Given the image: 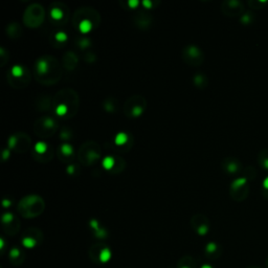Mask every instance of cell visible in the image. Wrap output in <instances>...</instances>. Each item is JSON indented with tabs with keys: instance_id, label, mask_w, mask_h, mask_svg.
Returning a JSON list of instances; mask_svg holds the SVG:
<instances>
[{
	"instance_id": "cell-1",
	"label": "cell",
	"mask_w": 268,
	"mask_h": 268,
	"mask_svg": "<svg viewBox=\"0 0 268 268\" xmlns=\"http://www.w3.org/2000/svg\"><path fill=\"white\" fill-rule=\"evenodd\" d=\"M63 66L54 55H45L37 59L34 66L36 81L43 85H55L61 80Z\"/></svg>"
},
{
	"instance_id": "cell-2",
	"label": "cell",
	"mask_w": 268,
	"mask_h": 268,
	"mask_svg": "<svg viewBox=\"0 0 268 268\" xmlns=\"http://www.w3.org/2000/svg\"><path fill=\"white\" fill-rule=\"evenodd\" d=\"M80 107L79 95L72 88H63L54 96L52 109L59 117L72 118Z\"/></svg>"
},
{
	"instance_id": "cell-3",
	"label": "cell",
	"mask_w": 268,
	"mask_h": 268,
	"mask_svg": "<svg viewBox=\"0 0 268 268\" xmlns=\"http://www.w3.org/2000/svg\"><path fill=\"white\" fill-rule=\"evenodd\" d=\"M72 25L81 34H88L101 24V15L93 8L83 6L74 12L72 16Z\"/></svg>"
},
{
	"instance_id": "cell-4",
	"label": "cell",
	"mask_w": 268,
	"mask_h": 268,
	"mask_svg": "<svg viewBox=\"0 0 268 268\" xmlns=\"http://www.w3.org/2000/svg\"><path fill=\"white\" fill-rule=\"evenodd\" d=\"M44 209V200L38 195H27L18 203V212L25 218H35L42 214Z\"/></svg>"
},
{
	"instance_id": "cell-5",
	"label": "cell",
	"mask_w": 268,
	"mask_h": 268,
	"mask_svg": "<svg viewBox=\"0 0 268 268\" xmlns=\"http://www.w3.org/2000/svg\"><path fill=\"white\" fill-rule=\"evenodd\" d=\"M102 157L101 146L95 141H86L81 145L78 151L79 161L85 166H91Z\"/></svg>"
},
{
	"instance_id": "cell-6",
	"label": "cell",
	"mask_w": 268,
	"mask_h": 268,
	"mask_svg": "<svg viewBox=\"0 0 268 268\" xmlns=\"http://www.w3.org/2000/svg\"><path fill=\"white\" fill-rule=\"evenodd\" d=\"M32 80V73L26 66L15 65L8 71V82L15 89H23L28 86Z\"/></svg>"
},
{
	"instance_id": "cell-7",
	"label": "cell",
	"mask_w": 268,
	"mask_h": 268,
	"mask_svg": "<svg viewBox=\"0 0 268 268\" xmlns=\"http://www.w3.org/2000/svg\"><path fill=\"white\" fill-rule=\"evenodd\" d=\"M59 129V123L52 116H42L35 120L33 130L35 134L41 138H48L52 136Z\"/></svg>"
},
{
	"instance_id": "cell-8",
	"label": "cell",
	"mask_w": 268,
	"mask_h": 268,
	"mask_svg": "<svg viewBox=\"0 0 268 268\" xmlns=\"http://www.w3.org/2000/svg\"><path fill=\"white\" fill-rule=\"evenodd\" d=\"M147 109V100L141 95H133L125 102L124 113L128 118L141 117Z\"/></svg>"
},
{
	"instance_id": "cell-9",
	"label": "cell",
	"mask_w": 268,
	"mask_h": 268,
	"mask_svg": "<svg viewBox=\"0 0 268 268\" xmlns=\"http://www.w3.org/2000/svg\"><path fill=\"white\" fill-rule=\"evenodd\" d=\"M45 18V9L39 3H32L27 6L23 14V23L27 27H39Z\"/></svg>"
},
{
	"instance_id": "cell-10",
	"label": "cell",
	"mask_w": 268,
	"mask_h": 268,
	"mask_svg": "<svg viewBox=\"0 0 268 268\" xmlns=\"http://www.w3.org/2000/svg\"><path fill=\"white\" fill-rule=\"evenodd\" d=\"M32 145V138L27 133L17 132L12 134L8 139L9 149L16 153H24L28 151Z\"/></svg>"
},
{
	"instance_id": "cell-11",
	"label": "cell",
	"mask_w": 268,
	"mask_h": 268,
	"mask_svg": "<svg viewBox=\"0 0 268 268\" xmlns=\"http://www.w3.org/2000/svg\"><path fill=\"white\" fill-rule=\"evenodd\" d=\"M69 17L68 8L60 1H55L49 5V20L55 26H62Z\"/></svg>"
},
{
	"instance_id": "cell-12",
	"label": "cell",
	"mask_w": 268,
	"mask_h": 268,
	"mask_svg": "<svg viewBox=\"0 0 268 268\" xmlns=\"http://www.w3.org/2000/svg\"><path fill=\"white\" fill-rule=\"evenodd\" d=\"M181 57H182L183 62L192 67L200 66L204 61L203 52L198 46L193 44L187 45V46L183 48Z\"/></svg>"
},
{
	"instance_id": "cell-13",
	"label": "cell",
	"mask_w": 268,
	"mask_h": 268,
	"mask_svg": "<svg viewBox=\"0 0 268 268\" xmlns=\"http://www.w3.org/2000/svg\"><path fill=\"white\" fill-rule=\"evenodd\" d=\"M133 22L139 30H148L153 23V18L146 11H137L133 16Z\"/></svg>"
},
{
	"instance_id": "cell-14",
	"label": "cell",
	"mask_w": 268,
	"mask_h": 268,
	"mask_svg": "<svg viewBox=\"0 0 268 268\" xmlns=\"http://www.w3.org/2000/svg\"><path fill=\"white\" fill-rule=\"evenodd\" d=\"M78 63H79V57L73 50H68V52H66L63 55V58H62V66H63L65 70L72 71L78 66Z\"/></svg>"
},
{
	"instance_id": "cell-15",
	"label": "cell",
	"mask_w": 268,
	"mask_h": 268,
	"mask_svg": "<svg viewBox=\"0 0 268 268\" xmlns=\"http://www.w3.org/2000/svg\"><path fill=\"white\" fill-rule=\"evenodd\" d=\"M58 155L61 161L63 163H69L73 160L74 158V150L72 146L68 142H63L58 149Z\"/></svg>"
},
{
	"instance_id": "cell-16",
	"label": "cell",
	"mask_w": 268,
	"mask_h": 268,
	"mask_svg": "<svg viewBox=\"0 0 268 268\" xmlns=\"http://www.w3.org/2000/svg\"><path fill=\"white\" fill-rule=\"evenodd\" d=\"M54 98L48 95H41L36 100V107L39 111H48L52 108Z\"/></svg>"
},
{
	"instance_id": "cell-17",
	"label": "cell",
	"mask_w": 268,
	"mask_h": 268,
	"mask_svg": "<svg viewBox=\"0 0 268 268\" xmlns=\"http://www.w3.org/2000/svg\"><path fill=\"white\" fill-rule=\"evenodd\" d=\"M5 32H6L8 37H9L13 40H16V39H19V38L22 36L23 30H22L21 25L18 22H12L6 26Z\"/></svg>"
},
{
	"instance_id": "cell-18",
	"label": "cell",
	"mask_w": 268,
	"mask_h": 268,
	"mask_svg": "<svg viewBox=\"0 0 268 268\" xmlns=\"http://www.w3.org/2000/svg\"><path fill=\"white\" fill-rule=\"evenodd\" d=\"M103 108L106 112L108 113H115L118 111V102L115 98L109 96V98H105L103 102Z\"/></svg>"
},
{
	"instance_id": "cell-19",
	"label": "cell",
	"mask_w": 268,
	"mask_h": 268,
	"mask_svg": "<svg viewBox=\"0 0 268 268\" xmlns=\"http://www.w3.org/2000/svg\"><path fill=\"white\" fill-rule=\"evenodd\" d=\"M195 217H196V219L199 221V223L192 221V225L196 228V230L200 235H204L207 231V229H209V226H207V223H206V219H205V217L202 216V215H195Z\"/></svg>"
},
{
	"instance_id": "cell-20",
	"label": "cell",
	"mask_w": 268,
	"mask_h": 268,
	"mask_svg": "<svg viewBox=\"0 0 268 268\" xmlns=\"http://www.w3.org/2000/svg\"><path fill=\"white\" fill-rule=\"evenodd\" d=\"M114 142L120 148L126 147V145L132 146V137L130 136L129 134L125 133V132H120V133H117V135L115 136Z\"/></svg>"
},
{
	"instance_id": "cell-21",
	"label": "cell",
	"mask_w": 268,
	"mask_h": 268,
	"mask_svg": "<svg viewBox=\"0 0 268 268\" xmlns=\"http://www.w3.org/2000/svg\"><path fill=\"white\" fill-rule=\"evenodd\" d=\"M193 83L199 89H204L207 86V78L206 76L201 72H198L193 77Z\"/></svg>"
},
{
	"instance_id": "cell-22",
	"label": "cell",
	"mask_w": 268,
	"mask_h": 268,
	"mask_svg": "<svg viewBox=\"0 0 268 268\" xmlns=\"http://www.w3.org/2000/svg\"><path fill=\"white\" fill-rule=\"evenodd\" d=\"M74 44H76L80 49L87 52L88 48L92 45V43H91V40L89 39V38L85 37V36H79V37L74 40Z\"/></svg>"
},
{
	"instance_id": "cell-23",
	"label": "cell",
	"mask_w": 268,
	"mask_h": 268,
	"mask_svg": "<svg viewBox=\"0 0 268 268\" xmlns=\"http://www.w3.org/2000/svg\"><path fill=\"white\" fill-rule=\"evenodd\" d=\"M126 168V161L124 160L120 156H115V163L113 166L112 170L109 173L111 174H120Z\"/></svg>"
},
{
	"instance_id": "cell-24",
	"label": "cell",
	"mask_w": 268,
	"mask_h": 268,
	"mask_svg": "<svg viewBox=\"0 0 268 268\" xmlns=\"http://www.w3.org/2000/svg\"><path fill=\"white\" fill-rule=\"evenodd\" d=\"M33 157L35 160L40 161V163H48V161H50L52 159V157H54V150H52V148H50L49 150H48V152H46L45 154H42V155L33 153Z\"/></svg>"
},
{
	"instance_id": "cell-25",
	"label": "cell",
	"mask_w": 268,
	"mask_h": 268,
	"mask_svg": "<svg viewBox=\"0 0 268 268\" xmlns=\"http://www.w3.org/2000/svg\"><path fill=\"white\" fill-rule=\"evenodd\" d=\"M50 148H52V147H50L49 145L45 144V142H43V141H39L35 145V147H34L33 153L42 155V154H45L46 152H48V150H49Z\"/></svg>"
},
{
	"instance_id": "cell-26",
	"label": "cell",
	"mask_w": 268,
	"mask_h": 268,
	"mask_svg": "<svg viewBox=\"0 0 268 268\" xmlns=\"http://www.w3.org/2000/svg\"><path fill=\"white\" fill-rule=\"evenodd\" d=\"M246 182H247V178H245V177L237 178V179H235L233 182H231L230 190L233 191V192H236V191L240 190L241 188L244 187V185L246 184Z\"/></svg>"
},
{
	"instance_id": "cell-27",
	"label": "cell",
	"mask_w": 268,
	"mask_h": 268,
	"mask_svg": "<svg viewBox=\"0 0 268 268\" xmlns=\"http://www.w3.org/2000/svg\"><path fill=\"white\" fill-rule=\"evenodd\" d=\"M114 163H115V156H106L102 161L103 168L106 169V170H108L109 172L112 170Z\"/></svg>"
},
{
	"instance_id": "cell-28",
	"label": "cell",
	"mask_w": 268,
	"mask_h": 268,
	"mask_svg": "<svg viewBox=\"0 0 268 268\" xmlns=\"http://www.w3.org/2000/svg\"><path fill=\"white\" fill-rule=\"evenodd\" d=\"M52 40L59 45L65 44V42L67 41V35L64 32H55L54 33V36H52Z\"/></svg>"
},
{
	"instance_id": "cell-29",
	"label": "cell",
	"mask_w": 268,
	"mask_h": 268,
	"mask_svg": "<svg viewBox=\"0 0 268 268\" xmlns=\"http://www.w3.org/2000/svg\"><path fill=\"white\" fill-rule=\"evenodd\" d=\"M72 137V131L69 128L67 127H63L61 129V132H60V138L64 141H68Z\"/></svg>"
},
{
	"instance_id": "cell-30",
	"label": "cell",
	"mask_w": 268,
	"mask_h": 268,
	"mask_svg": "<svg viewBox=\"0 0 268 268\" xmlns=\"http://www.w3.org/2000/svg\"><path fill=\"white\" fill-rule=\"evenodd\" d=\"M225 170L227 171L228 173L234 174V173H236L237 171L239 170V166H238V163H237L236 161L230 160V161H228V163H226V166H225Z\"/></svg>"
},
{
	"instance_id": "cell-31",
	"label": "cell",
	"mask_w": 268,
	"mask_h": 268,
	"mask_svg": "<svg viewBox=\"0 0 268 268\" xmlns=\"http://www.w3.org/2000/svg\"><path fill=\"white\" fill-rule=\"evenodd\" d=\"M66 172L70 176H78L80 174V166L78 165H76V163L69 165L66 169Z\"/></svg>"
},
{
	"instance_id": "cell-32",
	"label": "cell",
	"mask_w": 268,
	"mask_h": 268,
	"mask_svg": "<svg viewBox=\"0 0 268 268\" xmlns=\"http://www.w3.org/2000/svg\"><path fill=\"white\" fill-rule=\"evenodd\" d=\"M84 60L87 63H93L96 61V55L92 50H87L84 52Z\"/></svg>"
},
{
	"instance_id": "cell-33",
	"label": "cell",
	"mask_w": 268,
	"mask_h": 268,
	"mask_svg": "<svg viewBox=\"0 0 268 268\" xmlns=\"http://www.w3.org/2000/svg\"><path fill=\"white\" fill-rule=\"evenodd\" d=\"M9 52H6L5 48L1 47L0 48V65L1 66H4L6 62L9 61Z\"/></svg>"
},
{
	"instance_id": "cell-34",
	"label": "cell",
	"mask_w": 268,
	"mask_h": 268,
	"mask_svg": "<svg viewBox=\"0 0 268 268\" xmlns=\"http://www.w3.org/2000/svg\"><path fill=\"white\" fill-rule=\"evenodd\" d=\"M241 21H242L243 23H245V24L249 23V21H250V16L248 15V14H245L244 16L241 17Z\"/></svg>"
},
{
	"instance_id": "cell-35",
	"label": "cell",
	"mask_w": 268,
	"mask_h": 268,
	"mask_svg": "<svg viewBox=\"0 0 268 268\" xmlns=\"http://www.w3.org/2000/svg\"><path fill=\"white\" fill-rule=\"evenodd\" d=\"M127 3H128V5H129L131 9H135L139 4V2L138 1H128Z\"/></svg>"
},
{
	"instance_id": "cell-36",
	"label": "cell",
	"mask_w": 268,
	"mask_h": 268,
	"mask_svg": "<svg viewBox=\"0 0 268 268\" xmlns=\"http://www.w3.org/2000/svg\"><path fill=\"white\" fill-rule=\"evenodd\" d=\"M142 5H144L146 9H151L152 5H153V2L152 1H144L142 2Z\"/></svg>"
},
{
	"instance_id": "cell-37",
	"label": "cell",
	"mask_w": 268,
	"mask_h": 268,
	"mask_svg": "<svg viewBox=\"0 0 268 268\" xmlns=\"http://www.w3.org/2000/svg\"><path fill=\"white\" fill-rule=\"evenodd\" d=\"M9 156V150H3V152H2V159L6 160Z\"/></svg>"
},
{
	"instance_id": "cell-38",
	"label": "cell",
	"mask_w": 268,
	"mask_h": 268,
	"mask_svg": "<svg viewBox=\"0 0 268 268\" xmlns=\"http://www.w3.org/2000/svg\"><path fill=\"white\" fill-rule=\"evenodd\" d=\"M263 188H264V189H266V190H268V176L266 178H265L264 180H263Z\"/></svg>"
},
{
	"instance_id": "cell-39",
	"label": "cell",
	"mask_w": 268,
	"mask_h": 268,
	"mask_svg": "<svg viewBox=\"0 0 268 268\" xmlns=\"http://www.w3.org/2000/svg\"><path fill=\"white\" fill-rule=\"evenodd\" d=\"M263 165H264V166H265V168H266L267 170H268V158H266V159H265V160H264V163H263Z\"/></svg>"
}]
</instances>
